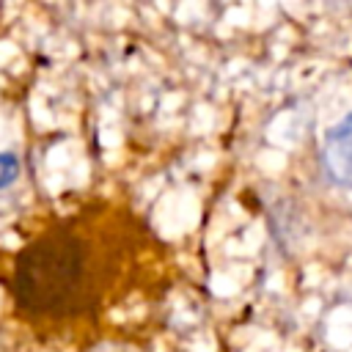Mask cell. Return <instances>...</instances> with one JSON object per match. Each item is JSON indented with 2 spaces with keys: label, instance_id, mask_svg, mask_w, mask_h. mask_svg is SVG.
Masks as SVG:
<instances>
[{
  "label": "cell",
  "instance_id": "6da1fadb",
  "mask_svg": "<svg viewBox=\"0 0 352 352\" xmlns=\"http://www.w3.org/2000/svg\"><path fill=\"white\" fill-rule=\"evenodd\" d=\"M99 294L88 242L72 228H52L25 245L14 261L11 297L30 319H72L94 308Z\"/></svg>",
  "mask_w": 352,
  "mask_h": 352
},
{
  "label": "cell",
  "instance_id": "7a4b0ae2",
  "mask_svg": "<svg viewBox=\"0 0 352 352\" xmlns=\"http://www.w3.org/2000/svg\"><path fill=\"white\" fill-rule=\"evenodd\" d=\"M319 165L333 187L352 192V110L327 126L319 148Z\"/></svg>",
  "mask_w": 352,
  "mask_h": 352
},
{
  "label": "cell",
  "instance_id": "3957f363",
  "mask_svg": "<svg viewBox=\"0 0 352 352\" xmlns=\"http://www.w3.org/2000/svg\"><path fill=\"white\" fill-rule=\"evenodd\" d=\"M19 170H22L19 157L14 151H0V192L8 190L19 179Z\"/></svg>",
  "mask_w": 352,
  "mask_h": 352
}]
</instances>
